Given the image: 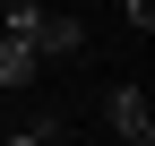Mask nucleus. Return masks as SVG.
I'll return each instance as SVG.
<instances>
[{"instance_id": "obj_2", "label": "nucleus", "mask_w": 155, "mask_h": 146, "mask_svg": "<svg viewBox=\"0 0 155 146\" xmlns=\"http://www.w3.org/2000/svg\"><path fill=\"white\" fill-rule=\"evenodd\" d=\"M104 112H112V129H121V138H155V103H147V86H112Z\"/></svg>"}, {"instance_id": "obj_3", "label": "nucleus", "mask_w": 155, "mask_h": 146, "mask_svg": "<svg viewBox=\"0 0 155 146\" xmlns=\"http://www.w3.org/2000/svg\"><path fill=\"white\" fill-rule=\"evenodd\" d=\"M35 78H43V60H35V43H26L17 26H0V86H35Z\"/></svg>"}, {"instance_id": "obj_4", "label": "nucleus", "mask_w": 155, "mask_h": 146, "mask_svg": "<svg viewBox=\"0 0 155 146\" xmlns=\"http://www.w3.org/2000/svg\"><path fill=\"white\" fill-rule=\"evenodd\" d=\"M43 138H61V112H43V120H26V129H17L9 146H43Z\"/></svg>"}, {"instance_id": "obj_1", "label": "nucleus", "mask_w": 155, "mask_h": 146, "mask_svg": "<svg viewBox=\"0 0 155 146\" xmlns=\"http://www.w3.org/2000/svg\"><path fill=\"white\" fill-rule=\"evenodd\" d=\"M0 26L26 34L35 60H78V52H86V26H78V17H61V9H43V0H0Z\"/></svg>"}, {"instance_id": "obj_5", "label": "nucleus", "mask_w": 155, "mask_h": 146, "mask_svg": "<svg viewBox=\"0 0 155 146\" xmlns=\"http://www.w3.org/2000/svg\"><path fill=\"white\" fill-rule=\"evenodd\" d=\"M121 17H129V26L147 34V26H155V0H121Z\"/></svg>"}, {"instance_id": "obj_6", "label": "nucleus", "mask_w": 155, "mask_h": 146, "mask_svg": "<svg viewBox=\"0 0 155 146\" xmlns=\"http://www.w3.org/2000/svg\"><path fill=\"white\" fill-rule=\"evenodd\" d=\"M121 146H147V138H121Z\"/></svg>"}]
</instances>
